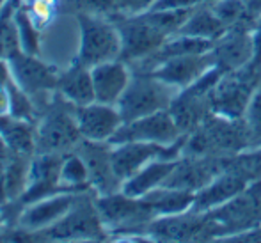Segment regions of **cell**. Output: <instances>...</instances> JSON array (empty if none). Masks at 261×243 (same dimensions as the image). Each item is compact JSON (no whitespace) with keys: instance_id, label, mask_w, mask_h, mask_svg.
Here are the masks:
<instances>
[{"instance_id":"6da1fadb","label":"cell","mask_w":261,"mask_h":243,"mask_svg":"<svg viewBox=\"0 0 261 243\" xmlns=\"http://www.w3.org/2000/svg\"><path fill=\"white\" fill-rule=\"evenodd\" d=\"M96 208L110 236L119 234L117 240H149L146 229L158 217L144 197H130L121 190L96 195Z\"/></svg>"},{"instance_id":"7a4b0ae2","label":"cell","mask_w":261,"mask_h":243,"mask_svg":"<svg viewBox=\"0 0 261 243\" xmlns=\"http://www.w3.org/2000/svg\"><path fill=\"white\" fill-rule=\"evenodd\" d=\"M245 151H251V144L242 117L229 119L212 114L196 131L189 135L183 154L229 158Z\"/></svg>"},{"instance_id":"3957f363","label":"cell","mask_w":261,"mask_h":243,"mask_svg":"<svg viewBox=\"0 0 261 243\" xmlns=\"http://www.w3.org/2000/svg\"><path fill=\"white\" fill-rule=\"evenodd\" d=\"M96 192H82L71 209L50 227L36 233L38 241H103L110 234L96 208Z\"/></svg>"},{"instance_id":"277c9868","label":"cell","mask_w":261,"mask_h":243,"mask_svg":"<svg viewBox=\"0 0 261 243\" xmlns=\"http://www.w3.org/2000/svg\"><path fill=\"white\" fill-rule=\"evenodd\" d=\"M132 71L130 84L116 105L123 123L171 109L179 93L178 87L158 78L151 71Z\"/></svg>"},{"instance_id":"5b68a950","label":"cell","mask_w":261,"mask_h":243,"mask_svg":"<svg viewBox=\"0 0 261 243\" xmlns=\"http://www.w3.org/2000/svg\"><path fill=\"white\" fill-rule=\"evenodd\" d=\"M76 106L55 91L52 103L36 123V153H69L82 139Z\"/></svg>"},{"instance_id":"8992f818","label":"cell","mask_w":261,"mask_h":243,"mask_svg":"<svg viewBox=\"0 0 261 243\" xmlns=\"http://www.w3.org/2000/svg\"><path fill=\"white\" fill-rule=\"evenodd\" d=\"M80 23V48L75 61L93 68L121 59V34L114 20L89 13H76Z\"/></svg>"},{"instance_id":"52a82bcc","label":"cell","mask_w":261,"mask_h":243,"mask_svg":"<svg viewBox=\"0 0 261 243\" xmlns=\"http://www.w3.org/2000/svg\"><path fill=\"white\" fill-rule=\"evenodd\" d=\"M151 241H219V224L208 213L187 209L176 215H160L146 229Z\"/></svg>"},{"instance_id":"ba28073f","label":"cell","mask_w":261,"mask_h":243,"mask_svg":"<svg viewBox=\"0 0 261 243\" xmlns=\"http://www.w3.org/2000/svg\"><path fill=\"white\" fill-rule=\"evenodd\" d=\"M222 73L224 71L215 66L197 82L179 91L178 96L174 98L169 112L183 135L196 131L203 124V121L213 114V89Z\"/></svg>"},{"instance_id":"9c48e42d","label":"cell","mask_w":261,"mask_h":243,"mask_svg":"<svg viewBox=\"0 0 261 243\" xmlns=\"http://www.w3.org/2000/svg\"><path fill=\"white\" fill-rule=\"evenodd\" d=\"M259 82L261 69L254 62L222 73L213 89V114L229 119H240Z\"/></svg>"},{"instance_id":"30bf717a","label":"cell","mask_w":261,"mask_h":243,"mask_svg":"<svg viewBox=\"0 0 261 243\" xmlns=\"http://www.w3.org/2000/svg\"><path fill=\"white\" fill-rule=\"evenodd\" d=\"M204 213H208L210 219L219 224L222 233L219 241L233 234L261 227V179L252 181L247 188L224 202L222 206Z\"/></svg>"},{"instance_id":"8fae6325","label":"cell","mask_w":261,"mask_h":243,"mask_svg":"<svg viewBox=\"0 0 261 243\" xmlns=\"http://www.w3.org/2000/svg\"><path fill=\"white\" fill-rule=\"evenodd\" d=\"M189 135L176 144L164 146L155 142H121L112 144V167L121 183L130 179L135 172L153 160H176L183 154Z\"/></svg>"},{"instance_id":"7c38bea8","label":"cell","mask_w":261,"mask_h":243,"mask_svg":"<svg viewBox=\"0 0 261 243\" xmlns=\"http://www.w3.org/2000/svg\"><path fill=\"white\" fill-rule=\"evenodd\" d=\"M117 25L121 34V59L128 64L142 61L162 46L167 39L144 14L137 16H116L110 18Z\"/></svg>"},{"instance_id":"4fadbf2b","label":"cell","mask_w":261,"mask_h":243,"mask_svg":"<svg viewBox=\"0 0 261 243\" xmlns=\"http://www.w3.org/2000/svg\"><path fill=\"white\" fill-rule=\"evenodd\" d=\"M181 137H185V135L181 133L176 121L172 119L171 112L169 110H162V112L149 114V116L123 123L109 142L110 144H121V142H155V144L171 146L176 144Z\"/></svg>"},{"instance_id":"5bb4252c","label":"cell","mask_w":261,"mask_h":243,"mask_svg":"<svg viewBox=\"0 0 261 243\" xmlns=\"http://www.w3.org/2000/svg\"><path fill=\"white\" fill-rule=\"evenodd\" d=\"M76 153L86 161L89 172V183L98 195L119 192L123 183L116 176L112 167V144L110 142H96L80 139L75 146Z\"/></svg>"},{"instance_id":"9a60e30c","label":"cell","mask_w":261,"mask_h":243,"mask_svg":"<svg viewBox=\"0 0 261 243\" xmlns=\"http://www.w3.org/2000/svg\"><path fill=\"white\" fill-rule=\"evenodd\" d=\"M215 66L220 71H233L254 62L256 50L252 39V25L240 23L229 27L212 48Z\"/></svg>"},{"instance_id":"2e32d148","label":"cell","mask_w":261,"mask_h":243,"mask_svg":"<svg viewBox=\"0 0 261 243\" xmlns=\"http://www.w3.org/2000/svg\"><path fill=\"white\" fill-rule=\"evenodd\" d=\"M64 154L66 153H36L31 160L25 192L21 194L18 201H21L27 206L43 197L62 192L61 185H59V178H61Z\"/></svg>"},{"instance_id":"e0dca14e","label":"cell","mask_w":261,"mask_h":243,"mask_svg":"<svg viewBox=\"0 0 261 243\" xmlns=\"http://www.w3.org/2000/svg\"><path fill=\"white\" fill-rule=\"evenodd\" d=\"M7 62L11 66L13 80L21 89L27 91L32 96V99H34L38 93L43 94V93H55L57 91L59 73L55 71L52 66L38 61L36 55L18 51Z\"/></svg>"},{"instance_id":"ac0fdd59","label":"cell","mask_w":261,"mask_h":243,"mask_svg":"<svg viewBox=\"0 0 261 243\" xmlns=\"http://www.w3.org/2000/svg\"><path fill=\"white\" fill-rule=\"evenodd\" d=\"M86 192V190H82ZM82 192H57L48 197H43L36 202H31L23 208L18 226L32 233H38L50 227L57 220H61L69 209L75 206Z\"/></svg>"},{"instance_id":"d6986e66","label":"cell","mask_w":261,"mask_h":243,"mask_svg":"<svg viewBox=\"0 0 261 243\" xmlns=\"http://www.w3.org/2000/svg\"><path fill=\"white\" fill-rule=\"evenodd\" d=\"M212 68H215V59L210 50L204 53H187L172 57L153 68L151 73L181 91L197 82Z\"/></svg>"},{"instance_id":"ffe728a7","label":"cell","mask_w":261,"mask_h":243,"mask_svg":"<svg viewBox=\"0 0 261 243\" xmlns=\"http://www.w3.org/2000/svg\"><path fill=\"white\" fill-rule=\"evenodd\" d=\"M75 114L80 135L87 141L109 142L123 124V117L117 106L100 101L76 106Z\"/></svg>"},{"instance_id":"44dd1931","label":"cell","mask_w":261,"mask_h":243,"mask_svg":"<svg viewBox=\"0 0 261 243\" xmlns=\"http://www.w3.org/2000/svg\"><path fill=\"white\" fill-rule=\"evenodd\" d=\"M132 68L123 59L109 61L91 68L94 86V98L100 103L107 105H117L119 98L126 91L132 78Z\"/></svg>"},{"instance_id":"7402d4cb","label":"cell","mask_w":261,"mask_h":243,"mask_svg":"<svg viewBox=\"0 0 261 243\" xmlns=\"http://www.w3.org/2000/svg\"><path fill=\"white\" fill-rule=\"evenodd\" d=\"M57 93L75 106L89 105V103L96 101L91 68L75 61L69 66L68 71L59 75Z\"/></svg>"},{"instance_id":"603a6c76","label":"cell","mask_w":261,"mask_h":243,"mask_svg":"<svg viewBox=\"0 0 261 243\" xmlns=\"http://www.w3.org/2000/svg\"><path fill=\"white\" fill-rule=\"evenodd\" d=\"M178 164L176 160H153L148 165L141 169L139 172H135L130 179L123 183L121 192H124L130 197H144L153 190L160 188L165 183V179L171 176L172 169Z\"/></svg>"},{"instance_id":"cb8c5ba5","label":"cell","mask_w":261,"mask_h":243,"mask_svg":"<svg viewBox=\"0 0 261 243\" xmlns=\"http://www.w3.org/2000/svg\"><path fill=\"white\" fill-rule=\"evenodd\" d=\"M0 141L11 151L23 154H36V124L14 117L11 114L0 117Z\"/></svg>"},{"instance_id":"d4e9b609","label":"cell","mask_w":261,"mask_h":243,"mask_svg":"<svg viewBox=\"0 0 261 243\" xmlns=\"http://www.w3.org/2000/svg\"><path fill=\"white\" fill-rule=\"evenodd\" d=\"M227 31L226 25L220 21V18L213 13L210 4H201V6L192 7L189 18L179 29L178 34H185L190 38H199L208 39V41L215 43L224 32Z\"/></svg>"},{"instance_id":"484cf974","label":"cell","mask_w":261,"mask_h":243,"mask_svg":"<svg viewBox=\"0 0 261 243\" xmlns=\"http://www.w3.org/2000/svg\"><path fill=\"white\" fill-rule=\"evenodd\" d=\"M144 199L149 202L155 213L160 215H176V213H183L187 209L192 208L196 194L189 192V190H179L171 188V186H160V188L153 190Z\"/></svg>"},{"instance_id":"4316f807","label":"cell","mask_w":261,"mask_h":243,"mask_svg":"<svg viewBox=\"0 0 261 243\" xmlns=\"http://www.w3.org/2000/svg\"><path fill=\"white\" fill-rule=\"evenodd\" d=\"M9 149V147H7ZM31 154L16 153L11 151L7 154V165H6V194L7 201H18L21 194L25 192L29 179V169H31Z\"/></svg>"},{"instance_id":"83f0119b","label":"cell","mask_w":261,"mask_h":243,"mask_svg":"<svg viewBox=\"0 0 261 243\" xmlns=\"http://www.w3.org/2000/svg\"><path fill=\"white\" fill-rule=\"evenodd\" d=\"M59 185L66 192H82V190L93 188L89 183V172H87L86 161L76 151H69L64 154Z\"/></svg>"},{"instance_id":"f1b7e54d","label":"cell","mask_w":261,"mask_h":243,"mask_svg":"<svg viewBox=\"0 0 261 243\" xmlns=\"http://www.w3.org/2000/svg\"><path fill=\"white\" fill-rule=\"evenodd\" d=\"M210 7L227 29L240 23L254 25L249 11V0H215L210 4Z\"/></svg>"},{"instance_id":"f546056e","label":"cell","mask_w":261,"mask_h":243,"mask_svg":"<svg viewBox=\"0 0 261 243\" xmlns=\"http://www.w3.org/2000/svg\"><path fill=\"white\" fill-rule=\"evenodd\" d=\"M244 121L245 131H247L249 144L251 149H259L261 147V82L254 89L251 99H249L247 106L244 110Z\"/></svg>"},{"instance_id":"4dcf8cb0","label":"cell","mask_w":261,"mask_h":243,"mask_svg":"<svg viewBox=\"0 0 261 243\" xmlns=\"http://www.w3.org/2000/svg\"><path fill=\"white\" fill-rule=\"evenodd\" d=\"M14 21H16L18 36H20L21 50L25 53L36 55L39 51V29L32 21L31 14H29L27 7L21 4L14 13Z\"/></svg>"},{"instance_id":"1f68e13d","label":"cell","mask_w":261,"mask_h":243,"mask_svg":"<svg viewBox=\"0 0 261 243\" xmlns=\"http://www.w3.org/2000/svg\"><path fill=\"white\" fill-rule=\"evenodd\" d=\"M7 91H9V105H11V116L20 117L25 121L36 123V105L34 99L27 91H23L13 78L7 82Z\"/></svg>"},{"instance_id":"d6a6232c","label":"cell","mask_w":261,"mask_h":243,"mask_svg":"<svg viewBox=\"0 0 261 243\" xmlns=\"http://www.w3.org/2000/svg\"><path fill=\"white\" fill-rule=\"evenodd\" d=\"M69 6L76 13H89L98 16H116V0H69Z\"/></svg>"},{"instance_id":"836d02e7","label":"cell","mask_w":261,"mask_h":243,"mask_svg":"<svg viewBox=\"0 0 261 243\" xmlns=\"http://www.w3.org/2000/svg\"><path fill=\"white\" fill-rule=\"evenodd\" d=\"M55 9H57V0H31V6L27 7L29 14L38 29H43L48 23Z\"/></svg>"},{"instance_id":"e575fe53","label":"cell","mask_w":261,"mask_h":243,"mask_svg":"<svg viewBox=\"0 0 261 243\" xmlns=\"http://www.w3.org/2000/svg\"><path fill=\"white\" fill-rule=\"evenodd\" d=\"M156 2L158 0H116V16H137L149 11Z\"/></svg>"},{"instance_id":"d590c367","label":"cell","mask_w":261,"mask_h":243,"mask_svg":"<svg viewBox=\"0 0 261 243\" xmlns=\"http://www.w3.org/2000/svg\"><path fill=\"white\" fill-rule=\"evenodd\" d=\"M7 154L9 149L7 146L0 141V206L7 202V194H6V165H7Z\"/></svg>"},{"instance_id":"8d00e7d4","label":"cell","mask_w":261,"mask_h":243,"mask_svg":"<svg viewBox=\"0 0 261 243\" xmlns=\"http://www.w3.org/2000/svg\"><path fill=\"white\" fill-rule=\"evenodd\" d=\"M11 114V105H9V91L6 86H0V117Z\"/></svg>"},{"instance_id":"74e56055","label":"cell","mask_w":261,"mask_h":243,"mask_svg":"<svg viewBox=\"0 0 261 243\" xmlns=\"http://www.w3.org/2000/svg\"><path fill=\"white\" fill-rule=\"evenodd\" d=\"M13 78L11 75V66L6 59L0 57V86H7V82Z\"/></svg>"},{"instance_id":"f35d334b","label":"cell","mask_w":261,"mask_h":243,"mask_svg":"<svg viewBox=\"0 0 261 243\" xmlns=\"http://www.w3.org/2000/svg\"><path fill=\"white\" fill-rule=\"evenodd\" d=\"M4 2H7V0H0V6H2V4H4Z\"/></svg>"},{"instance_id":"ab89813d","label":"cell","mask_w":261,"mask_h":243,"mask_svg":"<svg viewBox=\"0 0 261 243\" xmlns=\"http://www.w3.org/2000/svg\"><path fill=\"white\" fill-rule=\"evenodd\" d=\"M259 69H261V61H259Z\"/></svg>"}]
</instances>
